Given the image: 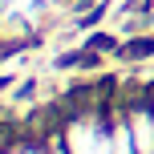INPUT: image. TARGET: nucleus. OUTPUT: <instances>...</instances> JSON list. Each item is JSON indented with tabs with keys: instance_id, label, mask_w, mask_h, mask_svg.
Returning <instances> with one entry per match:
<instances>
[{
	"instance_id": "nucleus-1",
	"label": "nucleus",
	"mask_w": 154,
	"mask_h": 154,
	"mask_svg": "<svg viewBox=\"0 0 154 154\" xmlns=\"http://www.w3.org/2000/svg\"><path fill=\"white\" fill-rule=\"evenodd\" d=\"M126 57H142V53H154V41H134V45H126L122 49Z\"/></svg>"
}]
</instances>
